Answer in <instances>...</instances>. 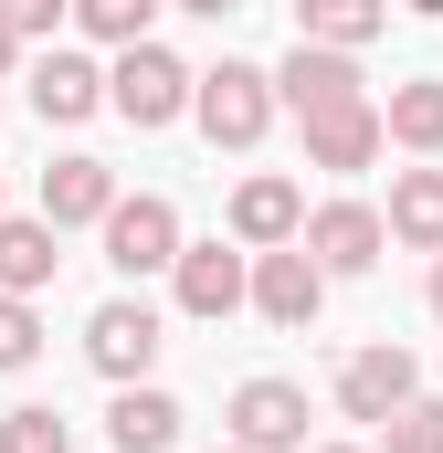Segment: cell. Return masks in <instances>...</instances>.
Returning a JSON list of instances; mask_svg holds the SVG:
<instances>
[{"mask_svg": "<svg viewBox=\"0 0 443 453\" xmlns=\"http://www.w3.org/2000/svg\"><path fill=\"white\" fill-rule=\"evenodd\" d=\"M190 116H201L212 148H253L275 127V74L264 64H212V74H190Z\"/></svg>", "mask_w": 443, "mask_h": 453, "instance_id": "1", "label": "cell"}, {"mask_svg": "<svg viewBox=\"0 0 443 453\" xmlns=\"http://www.w3.org/2000/svg\"><path fill=\"white\" fill-rule=\"evenodd\" d=\"M106 106L127 116V127H169V116H190V64H180V53H159V42H116Z\"/></svg>", "mask_w": 443, "mask_h": 453, "instance_id": "2", "label": "cell"}, {"mask_svg": "<svg viewBox=\"0 0 443 453\" xmlns=\"http://www.w3.org/2000/svg\"><path fill=\"white\" fill-rule=\"evenodd\" d=\"M96 232H106V264L127 274V285H137V274H169V253H180V211H169L159 190H137V201L116 190Z\"/></svg>", "mask_w": 443, "mask_h": 453, "instance_id": "3", "label": "cell"}, {"mask_svg": "<svg viewBox=\"0 0 443 453\" xmlns=\"http://www.w3.org/2000/svg\"><path fill=\"white\" fill-rule=\"evenodd\" d=\"M296 242H307V264H317L328 285H338V274H369V264L391 253V232H380L369 201H317V211L296 222Z\"/></svg>", "mask_w": 443, "mask_h": 453, "instance_id": "4", "label": "cell"}, {"mask_svg": "<svg viewBox=\"0 0 443 453\" xmlns=\"http://www.w3.org/2000/svg\"><path fill=\"white\" fill-rule=\"evenodd\" d=\"M359 85H369V74H359V53H338V42H296V53L275 64V106H296V116H338V106H369Z\"/></svg>", "mask_w": 443, "mask_h": 453, "instance_id": "5", "label": "cell"}, {"mask_svg": "<svg viewBox=\"0 0 443 453\" xmlns=\"http://www.w3.org/2000/svg\"><path fill=\"white\" fill-rule=\"evenodd\" d=\"M243 296L264 306V327H317L328 274L307 264V242H264V253H253V274H243Z\"/></svg>", "mask_w": 443, "mask_h": 453, "instance_id": "6", "label": "cell"}, {"mask_svg": "<svg viewBox=\"0 0 443 453\" xmlns=\"http://www.w3.org/2000/svg\"><path fill=\"white\" fill-rule=\"evenodd\" d=\"M159 317H148V306H137V296H106V306H96V317H85V358H96V369H106L116 390H127V380H148V369H159Z\"/></svg>", "mask_w": 443, "mask_h": 453, "instance_id": "7", "label": "cell"}, {"mask_svg": "<svg viewBox=\"0 0 443 453\" xmlns=\"http://www.w3.org/2000/svg\"><path fill=\"white\" fill-rule=\"evenodd\" d=\"M232 443L243 453H307V390L296 380H243L232 390Z\"/></svg>", "mask_w": 443, "mask_h": 453, "instance_id": "8", "label": "cell"}, {"mask_svg": "<svg viewBox=\"0 0 443 453\" xmlns=\"http://www.w3.org/2000/svg\"><path fill=\"white\" fill-rule=\"evenodd\" d=\"M412 390H423V369H412V348H391V338L359 348V358L338 369V411H348V422H391Z\"/></svg>", "mask_w": 443, "mask_h": 453, "instance_id": "9", "label": "cell"}, {"mask_svg": "<svg viewBox=\"0 0 443 453\" xmlns=\"http://www.w3.org/2000/svg\"><path fill=\"white\" fill-rule=\"evenodd\" d=\"M243 253H222V242H180L169 253V285H180V317H201V327H222L232 306H243Z\"/></svg>", "mask_w": 443, "mask_h": 453, "instance_id": "10", "label": "cell"}, {"mask_svg": "<svg viewBox=\"0 0 443 453\" xmlns=\"http://www.w3.org/2000/svg\"><path fill=\"white\" fill-rule=\"evenodd\" d=\"M106 201H116V169H106V158H85V148H74V158H53V169H43V222H53V232L106 222Z\"/></svg>", "mask_w": 443, "mask_h": 453, "instance_id": "11", "label": "cell"}, {"mask_svg": "<svg viewBox=\"0 0 443 453\" xmlns=\"http://www.w3.org/2000/svg\"><path fill=\"white\" fill-rule=\"evenodd\" d=\"M296 222H307V190H296V180H275V169H264V180H243V190H232V242H243V253L296 242Z\"/></svg>", "mask_w": 443, "mask_h": 453, "instance_id": "12", "label": "cell"}, {"mask_svg": "<svg viewBox=\"0 0 443 453\" xmlns=\"http://www.w3.org/2000/svg\"><path fill=\"white\" fill-rule=\"evenodd\" d=\"M391 137H380V106H338V116H307V169H338V180H359L369 158H380Z\"/></svg>", "mask_w": 443, "mask_h": 453, "instance_id": "13", "label": "cell"}, {"mask_svg": "<svg viewBox=\"0 0 443 453\" xmlns=\"http://www.w3.org/2000/svg\"><path fill=\"white\" fill-rule=\"evenodd\" d=\"M96 106H106V74L85 53H43L32 64V116L43 127H74V116H96Z\"/></svg>", "mask_w": 443, "mask_h": 453, "instance_id": "14", "label": "cell"}, {"mask_svg": "<svg viewBox=\"0 0 443 453\" xmlns=\"http://www.w3.org/2000/svg\"><path fill=\"white\" fill-rule=\"evenodd\" d=\"M106 443H116V453H169V443H180V401L148 390V380H127L116 411H106Z\"/></svg>", "mask_w": 443, "mask_h": 453, "instance_id": "15", "label": "cell"}, {"mask_svg": "<svg viewBox=\"0 0 443 453\" xmlns=\"http://www.w3.org/2000/svg\"><path fill=\"white\" fill-rule=\"evenodd\" d=\"M380 232H391V242H412V253H443V169H401V180H391Z\"/></svg>", "mask_w": 443, "mask_h": 453, "instance_id": "16", "label": "cell"}, {"mask_svg": "<svg viewBox=\"0 0 443 453\" xmlns=\"http://www.w3.org/2000/svg\"><path fill=\"white\" fill-rule=\"evenodd\" d=\"M380 21H391V0H296V42H338V53H359Z\"/></svg>", "mask_w": 443, "mask_h": 453, "instance_id": "17", "label": "cell"}, {"mask_svg": "<svg viewBox=\"0 0 443 453\" xmlns=\"http://www.w3.org/2000/svg\"><path fill=\"white\" fill-rule=\"evenodd\" d=\"M53 222H0V296H43L53 285Z\"/></svg>", "mask_w": 443, "mask_h": 453, "instance_id": "18", "label": "cell"}, {"mask_svg": "<svg viewBox=\"0 0 443 453\" xmlns=\"http://www.w3.org/2000/svg\"><path fill=\"white\" fill-rule=\"evenodd\" d=\"M380 137H401V148H443V85L433 74H412V85H391V106H380Z\"/></svg>", "mask_w": 443, "mask_h": 453, "instance_id": "19", "label": "cell"}, {"mask_svg": "<svg viewBox=\"0 0 443 453\" xmlns=\"http://www.w3.org/2000/svg\"><path fill=\"white\" fill-rule=\"evenodd\" d=\"M0 453H74V433H64V411L21 401V411H0Z\"/></svg>", "mask_w": 443, "mask_h": 453, "instance_id": "20", "label": "cell"}, {"mask_svg": "<svg viewBox=\"0 0 443 453\" xmlns=\"http://www.w3.org/2000/svg\"><path fill=\"white\" fill-rule=\"evenodd\" d=\"M380 453H443V401H423V390H412V401L380 422Z\"/></svg>", "mask_w": 443, "mask_h": 453, "instance_id": "21", "label": "cell"}, {"mask_svg": "<svg viewBox=\"0 0 443 453\" xmlns=\"http://www.w3.org/2000/svg\"><path fill=\"white\" fill-rule=\"evenodd\" d=\"M74 21H85L96 42H148V21H159V0H74Z\"/></svg>", "mask_w": 443, "mask_h": 453, "instance_id": "22", "label": "cell"}, {"mask_svg": "<svg viewBox=\"0 0 443 453\" xmlns=\"http://www.w3.org/2000/svg\"><path fill=\"white\" fill-rule=\"evenodd\" d=\"M43 358V317H32V296H0V369H32Z\"/></svg>", "mask_w": 443, "mask_h": 453, "instance_id": "23", "label": "cell"}, {"mask_svg": "<svg viewBox=\"0 0 443 453\" xmlns=\"http://www.w3.org/2000/svg\"><path fill=\"white\" fill-rule=\"evenodd\" d=\"M64 11H74V0H0V21H11V32H53Z\"/></svg>", "mask_w": 443, "mask_h": 453, "instance_id": "24", "label": "cell"}, {"mask_svg": "<svg viewBox=\"0 0 443 453\" xmlns=\"http://www.w3.org/2000/svg\"><path fill=\"white\" fill-rule=\"evenodd\" d=\"M159 11H190V21H232L243 0H159Z\"/></svg>", "mask_w": 443, "mask_h": 453, "instance_id": "25", "label": "cell"}, {"mask_svg": "<svg viewBox=\"0 0 443 453\" xmlns=\"http://www.w3.org/2000/svg\"><path fill=\"white\" fill-rule=\"evenodd\" d=\"M11 64H21V32H11V21H0V74H11Z\"/></svg>", "mask_w": 443, "mask_h": 453, "instance_id": "26", "label": "cell"}, {"mask_svg": "<svg viewBox=\"0 0 443 453\" xmlns=\"http://www.w3.org/2000/svg\"><path fill=\"white\" fill-rule=\"evenodd\" d=\"M401 11H412V21H443V0H401Z\"/></svg>", "mask_w": 443, "mask_h": 453, "instance_id": "27", "label": "cell"}, {"mask_svg": "<svg viewBox=\"0 0 443 453\" xmlns=\"http://www.w3.org/2000/svg\"><path fill=\"white\" fill-rule=\"evenodd\" d=\"M433 317H443V253H433Z\"/></svg>", "mask_w": 443, "mask_h": 453, "instance_id": "28", "label": "cell"}, {"mask_svg": "<svg viewBox=\"0 0 443 453\" xmlns=\"http://www.w3.org/2000/svg\"><path fill=\"white\" fill-rule=\"evenodd\" d=\"M317 453H369V443H317Z\"/></svg>", "mask_w": 443, "mask_h": 453, "instance_id": "29", "label": "cell"}, {"mask_svg": "<svg viewBox=\"0 0 443 453\" xmlns=\"http://www.w3.org/2000/svg\"><path fill=\"white\" fill-rule=\"evenodd\" d=\"M222 453H243V443H222Z\"/></svg>", "mask_w": 443, "mask_h": 453, "instance_id": "30", "label": "cell"}]
</instances>
